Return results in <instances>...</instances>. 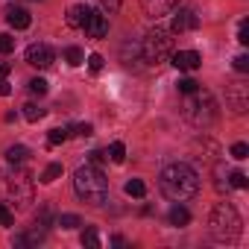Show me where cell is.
Listing matches in <instances>:
<instances>
[{
    "label": "cell",
    "mask_w": 249,
    "mask_h": 249,
    "mask_svg": "<svg viewBox=\"0 0 249 249\" xmlns=\"http://www.w3.org/2000/svg\"><path fill=\"white\" fill-rule=\"evenodd\" d=\"M159 188H161V194H164L167 199L185 202V199H191V196L199 194V176H196V170H194L191 164L173 161V164H167V167L161 170Z\"/></svg>",
    "instance_id": "obj_1"
},
{
    "label": "cell",
    "mask_w": 249,
    "mask_h": 249,
    "mask_svg": "<svg viewBox=\"0 0 249 249\" xmlns=\"http://www.w3.org/2000/svg\"><path fill=\"white\" fill-rule=\"evenodd\" d=\"M0 202H12L18 208L33 202V176L18 170V164H12V170H0Z\"/></svg>",
    "instance_id": "obj_2"
},
{
    "label": "cell",
    "mask_w": 249,
    "mask_h": 249,
    "mask_svg": "<svg viewBox=\"0 0 249 249\" xmlns=\"http://www.w3.org/2000/svg\"><path fill=\"white\" fill-rule=\"evenodd\" d=\"M73 188H76V196L82 202H91V205H103L108 199V182L103 176V170L97 164H85L73 173Z\"/></svg>",
    "instance_id": "obj_3"
},
{
    "label": "cell",
    "mask_w": 249,
    "mask_h": 249,
    "mask_svg": "<svg viewBox=\"0 0 249 249\" xmlns=\"http://www.w3.org/2000/svg\"><path fill=\"white\" fill-rule=\"evenodd\" d=\"M208 226H211V237L220 240V243H237L240 234H243V220H240V214L231 202L214 205Z\"/></svg>",
    "instance_id": "obj_4"
},
{
    "label": "cell",
    "mask_w": 249,
    "mask_h": 249,
    "mask_svg": "<svg viewBox=\"0 0 249 249\" xmlns=\"http://www.w3.org/2000/svg\"><path fill=\"white\" fill-rule=\"evenodd\" d=\"M185 97H188L185 106H182L185 108V120L194 123L196 129H208L217 120V100H214V94L205 91V88H196V91H191Z\"/></svg>",
    "instance_id": "obj_5"
},
{
    "label": "cell",
    "mask_w": 249,
    "mask_h": 249,
    "mask_svg": "<svg viewBox=\"0 0 249 249\" xmlns=\"http://www.w3.org/2000/svg\"><path fill=\"white\" fill-rule=\"evenodd\" d=\"M170 53H173V33L170 30L156 27L141 38V56L147 65H161L170 59Z\"/></svg>",
    "instance_id": "obj_6"
},
{
    "label": "cell",
    "mask_w": 249,
    "mask_h": 249,
    "mask_svg": "<svg viewBox=\"0 0 249 249\" xmlns=\"http://www.w3.org/2000/svg\"><path fill=\"white\" fill-rule=\"evenodd\" d=\"M56 62V53H53V47L50 44H30L27 47V65H33V68H50Z\"/></svg>",
    "instance_id": "obj_7"
},
{
    "label": "cell",
    "mask_w": 249,
    "mask_h": 249,
    "mask_svg": "<svg viewBox=\"0 0 249 249\" xmlns=\"http://www.w3.org/2000/svg\"><path fill=\"white\" fill-rule=\"evenodd\" d=\"M170 62H173L176 71L191 73V71H196V68L202 65V56H199L196 50H173V53H170Z\"/></svg>",
    "instance_id": "obj_8"
},
{
    "label": "cell",
    "mask_w": 249,
    "mask_h": 249,
    "mask_svg": "<svg viewBox=\"0 0 249 249\" xmlns=\"http://www.w3.org/2000/svg\"><path fill=\"white\" fill-rule=\"evenodd\" d=\"M82 30H85V36L88 38H106L108 36V21H106V15H100V12H88V18H85V24H82Z\"/></svg>",
    "instance_id": "obj_9"
},
{
    "label": "cell",
    "mask_w": 249,
    "mask_h": 249,
    "mask_svg": "<svg viewBox=\"0 0 249 249\" xmlns=\"http://www.w3.org/2000/svg\"><path fill=\"white\" fill-rule=\"evenodd\" d=\"M196 27H199L196 12H194V9H179V12L173 15L170 33H173V36H176V33H191V30H196Z\"/></svg>",
    "instance_id": "obj_10"
},
{
    "label": "cell",
    "mask_w": 249,
    "mask_h": 249,
    "mask_svg": "<svg viewBox=\"0 0 249 249\" xmlns=\"http://www.w3.org/2000/svg\"><path fill=\"white\" fill-rule=\"evenodd\" d=\"M229 106H231L234 114H243V111H246V106H249V91H246L243 82H231V85H229Z\"/></svg>",
    "instance_id": "obj_11"
},
{
    "label": "cell",
    "mask_w": 249,
    "mask_h": 249,
    "mask_svg": "<svg viewBox=\"0 0 249 249\" xmlns=\"http://www.w3.org/2000/svg\"><path fill=\"white\" fill-rule=\"evenodd\" d=\"M141 6H144V12L150 15V18H161V15H167V12H173L176 6H179V0H141Z\"/></svg>",
    "instance_id": "obj_12"
},
{
    "label": "cell",
    "mask_w": 249,
    "mask_h": 249,
    "mask_svg": "<svg viewBox=\"0 0 249 249\" xmlns=\"http://www.w3.org/2000/svg\"><path fill=\"white\" fill-rule=\"evenodd\" d=\"M6 21H9V27H15V30H27V27L33 24L30 12H27V9H18V6H9V9H6Z\"/></svg>",
    "instance_id": "obj_13"
},
{
    "label": "cell",
    "mask_w": 249,
    "mask_h": 249,
    "mask_svg": "<svg viewBox=\"0 0 249 249\" xmlns=\"http://www.w3.org/2000/svg\"><path fill=\"white\" fill-rule=\"evenodd\" d=\"M88 6H82V3H76V6H71L68 9V27H73V30H82V24H85V18H88Z\"/></svg>",
    "instance_id": "obj_14"
},
{
    "label": "cell",
    "mask_w": 249,
    "mask_h": 249,
    "mask_svg": "<svg viewBox=\"0 0 249 249\" xmlns=\"http://www.w3.org/2000/svg\"><path fill=\"white\" fill-rule=\"evenodd\" d=\"M167 220H170V226H188V223H191V211H188L182 202H176V205L170 208Z\"/></svg>",
    "instance_id": "obj_15"
},
{
    "label": "cell",
    "mask_w": 249,
    "mask_h": 249,
    "mask_svg": "<svg viewBox=\"0 0 249 249\" xmlns=\"http://www.w3.org/2000/svg\"><path fill=\"white\" fill-rule=\"evenodd\" d=\"M6 161L21 167L24 161H30V150H27L24 144H15V147H9V150H6Z\"/></svg>",
    "instance_id": "obj_16"
},
{
    "label": "cell",
    "mask_w": 249,
    "mask_h": 249,
    "mask_svg": "<svg viewBox=\"0 0 249 249\" xmlns=\"http://www.w3.org/2000/svg\"><path fill=\"white\" fill-rule=\"evenodd\" d=\"M106 156H108L114 164H123V161H126V147H123L120 141H114V144L108 147V153H106Z\"/></svg>",
    "instance_id": "obj_17"
},
{
    "label": "cell",
    "mask_w": 249,
    "mask_h": 249,
    "mask_svg": "<svg viewBox=\"0 0 249 249\" xmlns=\"http://www.w3.org/2000/svg\"><path fill=\"white\" fill-rule=\"evenodd\" d=\"M82 246H88V249H100V234H97L94 226H88V229L82 231Z\"/></svg>",
    "instance_id": "obj_18"
},
{
    "label": "cell",
    "mask_w": 249,
    "mask_h": 249,
    "mask_svg": "<svg viewBox=\"0 0 249 249\" xmlns=\"http://www.w3.org/2000/svg\"><path fill=\"white\" fill-rule=\"evenodd\" d=\"M24 117H27L30 123H38V120L44 117V108L36 106V103H27V106H24Z\"/></svg>",
    "instance_id": "obj_19"
},
{
    "label": "cell",
    "mask_w": 249,
    "mask_h": 249,
    "mask_svg": "<svg viewBox=\"0 0 249 249\" xmlns=\"http://www.w3.org/2000/svg\"><path fill=\"white\" fill-rule=\"evenodd\" d=\"M59 176H62V164H56V161H53V164H47V167H44L41 182H44V185H50V182H56Z\"/></svg>",
    "instance_id": "obj_20"
},
{
    "label": "cell",
    "mask_w": 249,
    "mask_h": 249,
    "mask_svg": "<svg viewBox=\"0 0 249 249\" xmlns=\"http://www.w3.org/2000/svg\"><path fill=\"white\" fill-rule=\"evenodd\" d=\"M123 191H126L129 196H144V194H147V185H144L141 179H129V182H126V188H123Z\"/></svg>",
    "instance_id": "obj_21"
},
{
    "label": "cell",
    "mask_w": 249,
    "mask_h": 249,
    "mask_svg": "<svg viewBox=\"0 0 249 249\" xmlns=\"http://www.w3.org/2000/svg\"><path fill=\"white\" fill-rule=\"evenodd\" d=\"M65 59H68V65H71V68H79V65L85 62V56H82V50H79V47H68V50H65Z\"/></svg>",
    "instance_id": "obj_22"
},
{
    "label": "cell",
    "mask_w": 249,
    "mask_h": 249,
    "mask_svg": "<svg viewBox=\"0 0 249 249\" xmlns=\"http://www.w3.org/2000/svg\"><path fill=\"white\" fill-rule=\"evenodd\" d=\"M56 226H62V229H76V226H82V220H79L76 214H59V217H56Z\"/></svg>",
    "instance_id": "obj_23"
},
{
    "label": "cell",
    "mask_w": 249,
    "mask_h": 249,
    "mask_svg": "<svg viewBox=\"0 0 249 249\" xmlns=\"http://www.w3.org/2000/svg\"><path fill=\"white\" fill-rule=\"evenodd\" d=\"M65 141H68V129H50V135H47V144L50 147H59Z\"/></svg>",
    "instance_id": "obj_24"
},
{
    "label": "cell",
    "mask_w": 249,
    "mask_h": 249,
    "mask_svg": "<svg viewBox=\"0 0 249 249\" xmlns=\"http://www.w3.org/2000/svg\"><path fill=\"white\" fill-rule=\"evenodd\" d=\"M0 226H15V214L6 202H0Z\"/></svg>",
    "instance_id": "obj_25"
},
{
    "label": "cell",
    "mask_w": 249,
    "mask_h": 249,
    "mask_svg": "<svg viewBox=\"0 0 249 249\" xmlns=\"http://www.w3.org/2000/svg\"><path fill=\"white\" fill-rule=\"evenodd\" d=\"M27 88H30L33 94L44 97V94H47V79H41V76H38V79H30V82H27Z\"/></svg>",
    "instance_id": "obj_26"
},
{
    "label": "cell",
    "mask_w": 249,
    "mask_h": 249,
    "mask_svg": "<svg viewBox=\"0 0 249 249\" xmlns=\"http://www.w3.org/2000/svg\"><path fill=\"white\" fill-rule=\"evenodd\" d=\"M12 50H15V38H12L9 33H0V53L6 56V53H12Z\"/></svg>",
    "instance_id": "obj_27"
},
{
    "label": "cell",
    "mask_w": 249,
    "mask_h": 249,
    "mask_svg": "<svg viewBox=\"0 0 249 249\" xmlns=\"http://www.w3.org/2000/svg\"><path fill=\"white\" fill-rule=\"evenodd\" d=\"M103 65H106V62H103V56H100V53H91V56H88V71H91V73H100V71H103Z\"/></svg>",
    "instance_id": "obj_28"
},
{
    "label": "cell",
    "mask_w": 249,
    "mask_h": 249,
    "mask_svg": "<svg viewBox=\"0 0 249 249\" xmlns=\"http://www.w3.org/2000/svg\"><path fill=\"white\" fill-rule=\"evenodd\" d=\"M196 88H199V82H196V79H191V76L179 79V94H191V91H196Z\"/></svg>",
    "instance_id": "obj_29"
},
{
    "label": "cell",
    "mask_w": 249,
    "mask_h": 249,
    "mask_svg": "<svg viewBox=\"0 0 249 249\" xmlns=\"http://www.w3.org/2000/svg\"><path fill=\"white\" fill-rule=\"evenodd\" d=\"M246 156H249V147H246L243 141H237V144L231 147V159H237V161H243Z\"/></svg>",
    "instance_id": "obj_30"
},
{
    "label": "cell",
    "mask_w": 249,
    "mask_h": 249,
    "mask_svg": "<svg viewBox=\"0 0 249 249\" xmlns=\"http://www.w3.org/2000/svg\"><path fill=\"white\" fill-rule=\"evenodd\" d=\"M229 185H231V188H240V191H243V188L249 185V179H246V173L234 170V173H231V182H229Z\"/></svg>",
    "instance_id": "obj_31"
},
{
    "label": "cell",
    "mask_w": 249,
    "mask_h": 249,
    "mask_svg": "<svg viewBox=\"0 0 249 249\" xmlns=\"http://www.w3.org/2000/svg\"><path fill=\"white\" fill-rule=\"evenodd\" d=\"M97 3H100V9H103V12H117L123 0H97Z\"/></svg>",
    "instance_id": "obj_32"
},
{
    "label": "cell",
    "mask_w": 249,
    "mask_h": 249,
    "mask_svg": "<svg viewBox=\"0 0 249 249\" xmlns=\"http://www.w3.org/2000/svg\"><path fill=\"white\" fill-rule=\"evenodd\" d=\"M234 71H237V73H246V71H249V56H246V53H240V56L234 59Z\"/></svg>",
    "instance_id": "obj_33"
},
{
    "label": "cell",
    "mask_w": 249,
    "mask_h": 249,
    "mask_svg": "<svg viewBox=\"0 0 249 249\" xmlns=\"http://www.w3.org/2000/svg\"><path fill=\"white\" fill-rule=\"evenodd\" d=\"M73 135L88 138V135H94V126H91V123H79V126H73Z\"/></svg>",
    "instance_id": "obj_34"
},
{
    "label": "cell",
    "mask_w": 249,
    "mask_h": 249,
    "mask_svg": "<svg viewBox=\"0 0 249 249\" xmlns=\"http://www.w3.org/2000/svg\"><path fill=\"white\" fill-rule=\"evenodd\" d=\"M237 41H240V44H249V21H240V30H237Z\"/></svg>",
    "instance_id": "obj_35"
},
{
    "label": "cell",
    "mask_w": 249,
    "mask_h": 249,
    "mask_svg": "<svg viewBox=\"0 0 249 249\" xmlns=\"http://www.w3.org/2000/svg\"><path fill=\"white\" fill-rule=\"evenodd\" d=\"M106 159H108V156H106L103 150H91V153H88V164H103Z\"/></svg>",
    "instance_id": "obj_36"
},
{
    "label": "cell",
    "mask_w": 249,
    "mask_h": 249,
    "mask_svg": "<svg viewBox=\"0 0 249 249\" xmlns=\"http://www.w3.org/2000/svg\"><path fill=\"white\" fill-rule=\"evenodd\" d=\"M9 94H12V88H9L6 76H0V97H9Z\"/></svg>",
    "instance_id": "obj_37"
},
{
    "label": "cell",
    "mask_w": 249,
    "mask_h": 249,
    "mask_svg": "<svg viewBox=\"0 0 249 249\" xmlns=\"http://www.w3.org/2000/svg\"><path fill=\"white\" fill-rule=\"evenodd\" d=\"M9 71H12V65H6V62L0 65V76H9Z\"/></svg>",
    "instance_id": "obj_38"
}]
</instances>
